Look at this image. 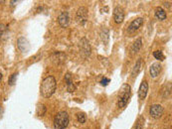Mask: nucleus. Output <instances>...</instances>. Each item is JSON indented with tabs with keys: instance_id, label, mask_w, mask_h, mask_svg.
<instances>
[{
	"instance_id": "14",
	"label": "nucleus",
	"mask_w": 172,
	"mask_h": 129,
	"mask_svg": "<svg viewBox=\"0 0 172 129\" xmlns=\"http://www.w3.org/2000/svg\"><path fill=\"white\" fill-rule=\"evenodd\" d=\"M65 80H66V82H67V88H68V91H69L70 93H73V91H76V86H75V84H73L71 74H69V73L66 74Z\"/></svg>"
},
{
	"instance_id": "9",
	"label": "nucleus",
	"mask_w": 172,
	"mask_h": 129,
	"mask_svg": "<svg viewBox=\"0 0 172 129\" xmlns=\"http://www.w3.org/2000/svg\"><path fill=\"white\" fill-rule=\"evenodd\" d=\"M51 60L55 65H61L66 61V55L64 53H61V52L54 53L51 56Z\"/></svg>"
},
{
	"instance_id": "5",
	"label": "nucleus",
	"mask_w": 172,
	"mask_h": 129,
	"mask_svg": "<svg viewBox=\"0 0 172 129\" xmlns=\"http://www.w3.org/2000/svg\"><path fill=\"white\" fill-rule=\"evenodd\" d=\"M163 112H164V109H163V106L160 105V104H153L149 108V114L153 118H159V117H161Z\"/></svg>"
},
{
	"instance_id": "2",
	"label": "nucleus",
	"mask_w": 172,
	"mask_h": 129,
	"mask_svg": "<svg viewBox=\"0 0 172 129\" xmlns=\"http://www.w3.org/2000/svg\"><path fill=\"white\" fill-rule=\"evenodd\" d=\"M129 97H131V86L127 84H122V88H120V93L118 95V106L120 108H122L126 106V104L129 101Z\"/></svg>"
},
{
	"instance_id": "19",
	"label": "nucleus",
	"mask_w": 172,
	"mask_h": 129,
	"mask_svg": "<svg viewBox=\"0 0 172 129\" xmlns=\"http://www.w3.org/2000/svg\"><path fill=\"white\" fill-rule=\"evenodd\" d=\"M144 122H145L144 117L139 116L137 119V121H136L135 125H134L133 129H143V127H144Z\"/></svg>"
},
{
	"instance_id": "3",
	"label": "nucleus",
	"mask_w": 172,
	"mask_h": 129,
	"mask_svg": "<svg viewBox=\"0 0 172 129\" xmlns=\"http://www.w3.org/2000/svg\"><path fill=\"white\" fill-rule=\"evenodd\" d=\"M69 124V115L66 111H61L57 113L54 118L55 129H65Z\"/></svg>"
},
{
	"instance_id": "27",
	"label": "nucleus",
	"mask_w": 172,
	"mask_h": 129,
	"mask_svg": "<svg viewBox=\"0 0 172 129\" xmlns=\"http://www.w3.org/2000/svg\"><path fill=\"white\" fill-rule=\"evenodd\" d=\"M170 3H171V2H164V5L166 6L167 8L169 7V10H171V4Z\"/></svg>"
},
{
	"instance_id": "1",
	"label": "nucleus",
	"mask_w": 172,
	"mask_h": 129,
	"mask_svg": "<svg viewBox=\"0 0 172 129\" xmlns=\"http://www.w3.org/2000/svg\"><path fill=\"white\" fill-rule=\"evenodd\" d=\"M57 87V82L54 76H47L41 84V95L45 98H49L54 95Z\"/></svg>"
},
{
	"instance_id": "28",
	"label": "nucleus",
	"mask_w": 172,
	"mask_h": 129,
	"mask_svg": "<svg viewBox=\"0 0 172 129\" xmlns=\"http://www.w3.org/2000/svg\"><path fill=\"white\" fill-rule=\"evenodd\" d=\"M2 78H3V76H2V74L0 73V82H1V80H2Z\"/></svg>"
},
{
	"instance_id": "6",
	"label": "nucleus",
	"mask_w": 172,
	"mask_h": 129,
	"mask_svg": "<svg viewBox=\"0 0 172 129\" xmlns=\"http://www.w3.org/2000/svg\"><path fill=\"white\" fill-rule=\"evenodd\" d=\"M80 47H81V52L82 54H83V56L85 57V58H88L92 53V49H91V46H90L89 41L86 38L81 39Z\"/></svg>"
},
{
	"instance_id": "21",
	"label": "nucleus",
	"mask_w": 172,
	"mask_h": 129,
	"mask_svg": "<svg viewBox=\"0 0 172 129\" xmlns=\"http://www.w3.org/2000/svg\"><path fill=\"white\" fill-rule=\"evenodd\" d=\"M153 57L156 59V60H158V61H163L165 59L164 55H163V53H162L161 51H155L153 53Z\"/></svg>"
},
{
	"instance_id": "10",
	"label": "nucleus",
	"mask_w": 172,
	"mask_h": 129,
	"mask_svg": "<svg viewBox=\"0 0 172 129\" xmlns=\"http://www.w3.org/2000/svg\"><path fill=\"white\" fill-rule=\"evenodd\" d=\"M69 21H70L69 13H68L67 11H64V12H62L61 14L59 15L58 22H59V24H60L61 27H63V28L68 27V25H69Z\"/></svg>"
},
{
	"instance_id": "30",
	"label": "nucleus",
	"mask_w": 172,
	"mask_h": 129,
	"mask_svg": "<svg viewBox=\"0 0 172 129\" xmlns=\"http://www.w3.org/2000/svg\"><path fill=\"white\" fill-rule=\"evenodd\" d=\"M107 129H109V128H107Z\"/></svg>"
},
{
	"instance_id": "22",
	"label": "nucleus",
	"mask_w": 172,
	"mask_h": 129,
	"mask_svg": "<svg viewBox=\"0 0 172 129\" xmlns=\"http://www.w3.org/2000/svg\"><path fill=\"white\" fill-rule=\"evenodd\" d=\"M171 84H168L166 86L164 87V91H163V97L164 98H167L170 95V93H171Z\"/></svg>"
},
{
	"instance_id": "11",
	"label": "nucleus",
	"mask_w": 172,
	"mask_h": 129,
	"mask_svg": "<svg viewBox=\"0 0 172 129\" xmlns=\"http://www.w3.org/2000/svg\"><path fill=\"white\" fill-rule=\"evenodd\" d=\"M142 24H143V19L141 18V17L134 19V20L132 21L131 24H129V26H128V31H129V32H134V31H136V30H138L140 27H141Z\"/></svg>"
},
{
	"instance_id": "12",
	"label": "nucleus",
	"mask_w": 172,
	"mask_h": 129,
	"mask_svg": "<svg viewBox=\"0 0 172 129\" xmlns=\"http://www.w3.org/2000/svg\"><path fill=\"white\" fill-rule=\"evenodd\" d=\"M147 91H148V84H147V82L143 80L141 84H140L139 89H138V97H139V98L141 100H143L146 97Z\"/></svg>"
},
{
	"instance_id": "18",
	"label": "nucleus",
	"mask_w": 172,
	"mask_h": 129,
	"mask_svg": "<svg viewBox=\"0 0 172 129\" xmlns=\"http://www.w3.org/2000/svg\"><path fill=\"white\" fill-rule=\"evenodd\" d=\"M109 30H107V28H103V30H101V40H103V42L105 44H107L109 42Z\"/></svg>"
},
{
	"instance_id": "8",
	"label": "nucleus",
	"mask_w": 172,
	"mask_h": 129,
	"mask_svg": "<svg viewBox=\"0 0 172 129\" xmlns=\"http://www.w3.org/2000/svg\"><path fill=\"white\" fill-rule=\"evenodd\" d=\"M17 46H18L19 50H20L22 53H27L30 49V44L28 43L27 39H25L24 37H21V38L18 39V41H17Z\"/></svg>"
},
{
	"instance_id": "13",
	"label": "nucleus",
	"mask_w": 172,
	"mask_h": 129,
	"mask_svg": "<svg viewBox=\"0 0 172 129\" xmlns=\"http://www.w3.org/2000/svg\"><path fill=\"white\" fill-rule=\"evenodd\" d=\"M160 71H161V65H160L159 63H154V64H152L150 67V70H149L151 78H156V76L159 75Z\"/></svg>"
},
{
	"instance_id": "26",
	"label": "nucleus",
	"mask_w": 172,
	"mask_h": 129,
	"mask_svg": "<svg viewBox=\"0 0 172 129\" xmlns=\"http://www.w3.org/2000/svg\"><path fill=\"white\" fill-rule=\"evenodd\" d=\"M6 30V27L4 25H0V38L2 37V35H3V33L5 32Z\"/></svg>"
},
{
	"instance_id": "16",
	"label": "nucleus",
	"mask_w": 172,
	"mask_h": 129,
	"mask_svg": "<svg viewBox=\"0 0 172 129\" xmlns=\"http://www.w3.org/2000/svg\"><path fill=\"white\" fill-rule=\"evenodd\" d=\"M141 68H142V61H141V59H138L137 62H136V64L134 65L133 70H132V73H131L132 78H135V76L139 74Z\"/></svg>"
},
{
	"instance_id": "17",
	"label": "nucleus",
	"mask_w": 172,
	"mask_h": 129,
	"mask_svg": "<svg viewBox=\"0 0 172 129\" xmlns=\"http://www.w3.org/2000/svg\"><path fill=\"white\" fill-rule=\"evenodd\" d=\"M155 17L158 19V20H161V21L165 20V19H166V17H167L166 12H165L162 8L157 7L155 9Z\"/></svg>"
},
{
	"instance_id": "23",
	"label": "nucleus",
	"mask_w": 172,
	"mask_h": 129,
	"mask_svg": "<svg viewBox=\"0 0 172 129\" xmlns=\"http://www.w3.org/2000/svg\"><path fill=\"white\" fill-rule=\"evenodd\" d=\"M77 119H78V121L80 122V123H85V122L87 121V117H86V115L84 114L83 112H79L78 114H77Z\"/></svg>"
},
{
	"instance_id": "4",
	"label": "nucleus",
	"mask_w": 172,
	"mask_h": 129,
	"mask_svg": "<svg viewBox=\"0 0 172 129\" xmlns=\"http://www.w3.org/2000/svg\"><path fill=\"white\" fill-rule=\"evenodd\" d=\"M88 15H89L88 9L86 7H84V6H82V7L79 8L78 11H77V14H76L77 21H78L81 25H85L88 21Z\"/></svg>"
},
{
	"instance_id": "29",
	"label": "nucleus",
	"mask_w": 172,
	"mask_h": 129,
	"mask_svg": "<svg viewBox=\"0 0 172 129\" xmlns=\"http://www.w3.org/2000/svg\"><path fill=\"white\" fill-rule=\"evenodd\" d=\"M1 115H2V108L0 107V117H1Z\"/></svg>"
},
{
	"instance_id": "15",
	"label": "nucleus",
	"mask_w": 172,
	"mask_h": 129,
	"mask_svg": "<svg viewBox=\"0 0 172 129\" xmlns=\"http://www.w3.org/2000/svg\"><path fill=\"white\" fill-rule=\"evenodd\" d=\"M141 47H142V39L138 38L136 41H134V43L132 44V46H131L132 54L138 53V52L140 51V49H141Z\"/></svg>"
},
{
	"instance_id": "7",
	"label": "nucleus",
	"mask_w": 172,
	"mask_h": 129,
	"mask_svg": "<svg viewBox=\"0 0 172 129\" xmlns=\"http://www.w3.org/2000/svg\"><path fill=\"white\" fill-rule=\"evenodd\" d=\"M114 19L116 24H120L124 19V11L120 6L114 8Z\"/></svg>"
},
{
	"instance_id": "24",
	"label": "nucleus",
	"mask_w": 172,
	"mask_h": 129,
	"mask_svg": "<svg viewBox=\"0 0 172 129\" xmlns=\"http://www.w3.org/2000/svg\"><path fill=\"white\" fill-rule=\"evenodd\" d=\"M16 80H17V73H14L9 78V80H8V84H9V86H13V84L16 82Z\"/></svg>"
},
{
	"instance_id": "20",
	"label": "nucleus",
	"mask_w": 172,
	"mask_h": 129,
	"mask_svg": "<svg viewBox=\"0 0 172 129\" xmlns=\"http://www.w3.org/2000/svg\"><path fill=\"white\" fill-rule=\"evenodd\" d=\"M46 111H47V109H46V106L44 104H41V105H39L37 107V114H38V116H44L46 114Z\"/></svg>"
},
{
	"instance_id": "25",
	"label": "nucleus",
	"mask_w": 172,
	"mask_h": 129,
	"mask_svg": "<svg viewBox=\"0 0 172 129\" xmlns=\"http://www.w3.org/2000/svg\"><path fill=\"white\" fill-rule=\"evenodd\" d=\"M109 82H111V80H109V78H103V80H101V86H107Z\"/></svg>"
}]
</instances>
